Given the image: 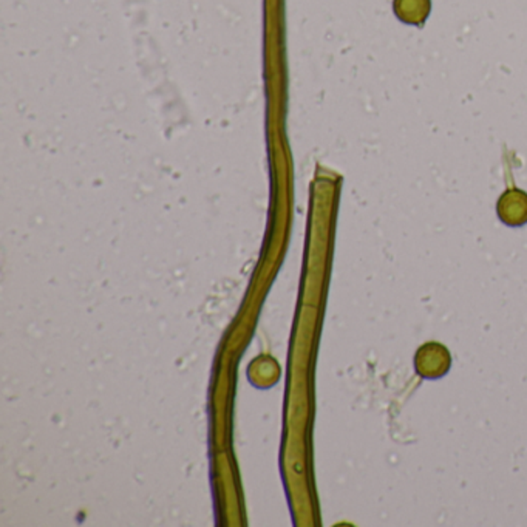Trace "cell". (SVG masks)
Listing matches in <instances>:
<instances>
[{
  "mask_svg": "<svg viewBox=\"0 0 527 527\" xmlns=\"http://www.w3.org/2000/svg\"><path fill=\"white\" fill-rule=\"evenodd\" d=\"M499 218L509 226H520L527 222V196L518 189H509L499 198Z\"/></svg>",
  "mask_w": 527,
  "mask_h": 527,
  "instance_id": "cell-1",
  "label": "cell"
},
{
  "mask_svg": "<svg viewBox=\"0 0 527 527\" xmlns=\"http://www.w3.org/2000/svg\"><path fill=\"white\" fill-rule=\"evenodd\" d=\"M396 18L408 25H424L431 12V0H393Z\"/></svg>",
  "mask_w": 527,
  "mask_h": 527,
  "instance_id": "cell-2",
  "label": "cell"
}]
</instances>
